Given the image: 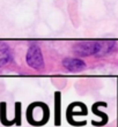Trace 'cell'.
<instances>
[{
  "label": "cell",
  "mask_w": 118,
  "mask_h": 127,
  "mask_svg": "<svg viewBox=\"0 0 118 127\" xmlns=\"http://www.w3.org/2000/svg\"><path fill=\"white\" fill-rule=\"evenodd\" d=\"M117 47L115 40H84L74 46V53L80 57L105 56Z\"/></svg>",
  "instance_id": "6da1fadb"
},
{
  "label": "cell",
  "mask_w": 118,
  "mask_h": 127,
  "mask_svg": "<svg viewBox=\"0 0 118 127\" xmlns=\"http://www.w3.org/2000/svg\"><path fill=\"white\" fill-rule=\"evenodd\" d=\"M87 114V107L83 103L81 102H73L68 105L67 110H66V119H67L68 124L72 126H84L86 121H75V116H86Z\"/></svg>",
  "instance_id": "7a4b0ae2"
},
{
  "label": "cell",
  "mask_w": 118,
  "mask_h": 127,
  "mask_svg": "<svg viewBox=\"0 0 118 127\" xmlns=\"http://www.w3.org/2000/svg\"><path fill=\"white\" fill-rule=\"evenodd\" d=\"M27 64L35 69H42L44 66L43 58L40 53V49L38 45L33 44L27 52Z\"/></svg>",
  "instance_id": "3957f363"
},
{
  "label": "cell",
  "mask_w": 118,
  "mask_h": 127,
  "mask_svg": "<svg viewBox=\"0 0 118 127\" xmlns=\"http://www.w3.org/2000/svg\"><path fill=\"white\" fill-rule=\"evenodd\" d=\"M108 104L105 103V102H96L95 104H93V106H91V111H93V113L98 116V117H101V121H91V124L93 126H96V127H100V126H104L107 125V123L109 121V117L108 114L104 113V112H101V111L98 110V107L100 106H107Z\"/></svg>",
  "instance_id": "277c9868"
},
{
  "label": "cell",
  "mask_w": 118,
  "mask_h": 127,
  "mask_svg": "<svg viewBox=\"0 0 118 127\" xmlns=\"http://www.w3.org/2000/svg\"><path fill=\"white\" fill-rule=\"evenodd\" d=\"M63 66L70 72H80L86 67V63L79 58H66L63 60Z\"/></svg>",
  "instance_id": "5b68a950"
},
{
  "label": "cell",
  "mask_w": 118,
  "mask_h": 127,
  "mask_svg": "<svg viewBox=\"0 0 118 127\" xmlns=\"http://www.w3.org/2000/svg\"><path fill=\"white\" fill-rule=\"evenodd\" d=\"M61 94L59 91L54 93V125L60 126L61 120Z\"/></svg>",
  "instance_id": "8992f818"
},
{
  "label": "cell",
  "mask_w": 118,
  "mask_h": 127,
  "mask_svg": "<svg viewBox=\"0 0 118 127\" xmlns=\"http://www.w3.org/2000/svg\"><path fill=\"white\" fill-rule=\"evenodd\" d=\"M0 121L3 126H12L13 124H15V121L13 120H8L7 119V114H6V103L2 102L0 103Z\"/></svg>",
  "instance_id": "52a82bcc"
},
{
  "label": "cell",
  "mask_w": 118,
  "mask_h": 127,
  "mask_svg": "<svg viewBox=\"0 0 118 127\" xmlns=\"http://www.w3.org/2000/svg\"><path fill=\"white\" fill-rule=\"evenodd\" d=\"M15 125L20 126L21 125V103L16 102L15 103V118H14Z\"/></svg>",
  "instance_id": "ba28073f"
}]
</instances>
